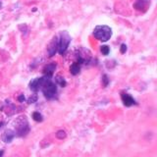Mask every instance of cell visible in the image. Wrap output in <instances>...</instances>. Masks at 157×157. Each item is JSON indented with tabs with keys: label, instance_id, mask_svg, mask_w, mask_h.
Returning <instances> with one entry per match:
<instances>
[{
	"label": "cell",
	"instance_id": "obj_1",
	"mask_svg": "<svg viewBox=\"0 0 157 157\" xmlns=\"http://www.w3.org/2000/svg\"><path fill=\"white\" fill-rule=\"evenodd\" d=\"M45 76V75H44ZM41 90L43 92L44 96H45L47 99L51 100L54 99L57 95V86L56 85L51 81V77H47L45 81H44L43 85L41 86Z\"/></svg>",
	"mask_w": 157,
	"mask_h": 157
},
{
	"label": "cell",
	"instance_id": "obj_2",
	"mask_svg": "<svg viewBox=\"0 0 157 157\" xmlns=\"http://www.w3.org/2000/svg\"><path fill=\"white\" fill-rule=\"evenodd\" d=\"M93 36L100 41H107L112 36V29L110 27L105 26V25H100L93 29Z\"/></svg>",
	"mask_w": 157,
	"mask_h": 157
},
{
	"label": "cell",
	"instance_id": "obj_3",
	"mask_svg": "<svg viewBox=\"0 0 157 157\" xmlns=\"http://www.w3.org/2000/svg\"><path fill=\"white\" fill-rule=\"evenodd\" d=\"M71 42V36H69L67 32H62L60 33V38L58 39V52L59 54H65Z\"/></svg>",
	"mask_w": 157,
	"mask_h": 157
},
{
	"label": "cell",
	"instance_id": "obj_4",
	"mask_svg": "<svg viewBox=\"0 0 157 157\" xmlns=\"http://www.w3.org/2000/svg\"><path fill=\"white\" fill-rule=\"evenodd\" d=\"M17 128H16V132L19 136H27L29 132V127L28 121L25 119V117H21V119H19L16 123Z\"/></svg>",
	"mask_w": 157,
	"mask_h": 157
},
{
	"label": "cell",
	"instance_id": "obj_5",
	"mask_svg": "<svg viewBox=\"0 0 157 157\" xmlns=\"http://www.w3.org/2000/svg\"><path fill=\"white\" fill-rule=\"evenodd\" d=\"M45 78H46V76L34 78V80H33L31 82H29V88H31V90L34 92H36L39 90H41V86L43 85L44 81H45Z\"/></svg>",
	"mask_w": 157,
	"mask_h": 157
},
{
	"label": "cell",
	"instance_id": "obj_6",
	"mask_svg": "<svg viewBox=\"0 0 157 157\" xmlns=\"http://www.w3.org/2000/svg\"><path fill=\"white\" fill-rule=\"evenodd\" d=\"M48 54H49V57H52L55 55V53L58 51V38L57 36H54L52 41L50 42V44H49L48 46Z\"/></svg>",
	"mask_w": 157,
	"mask_h": 157
},
{
	"label": "cell",
	"instance_id": "obj_7",
	"mask_svg": "<svg viewBox=\"0 0 157 157\" xmlns=\"http://www.w3.org/2000/svg\"><path fill=\"white\" fill-rule=\"evenodd\" d=\"M121 98H122L123 103H124V105L127 106V107H131V106H132V105L136 104V100H135L134 98H132L130 94H128V93L123 92L122 94H121Z\"/></svg>",
	"mask_w": 157,
	"mask_h": 157
},
{
	"label": "cell",
	"instance_id": "obj_8",
	"mask_svg": "<svg viewBox=\"0 0 157 157\" xmlns=\"http://www.w3.org/2000/svg\"><path fill=\"white\" fill-rule=\"evenodd\" d=\"M56 69V64L55 63H50V64H47V65L43 68V74L47 77H51L53 76L54 71Z\"/></svg>",
	"mask_w": 157,
	"mask_h": 157
},
{
	"label": "cell",
	"instance_id": "obj_9",
	"mask_svg": "<svg viewBox=\"0 0 157 157\" xmlns=\"http://www.w3.org/2000/svg\"><path fill=\"white\" fill-rule=\"evenodd\" d=\"M15 132L11 130H8V131H5L3 132V135H2V140L4 142H11L12 140L14 139V136H15Z\"/></svg>",
	"mask_w": 157,
	"mask_h": 157
},
{
	"label": "cell",
	"instance_id": "obj_10",
	"mask_svg": "<svg viewBox=\"0 0 157 157\" xmlns=\"http://www.w3.org/2000/svg\"><path fill=\"white\" fill-rule=\"evenodd\" d=\"M81 72V64L78 62H74L70 67V73L74 76H77Z\"/></svg>",
	"mask_w": 157,
	"mask_h": 157
},
{
	"label": "cell",
	"instance_id": "obj_11",
	"mask_svg": "<svg viewBox=\"0 0 157 157\" xmlns=\"http://www.w3.org/2000/svg\"><path fill=\"white\" fill-rule=\"evenodd\" d=\"M55 81H56V82L58 83V85L60 86H62V87H65L66 85H67L65 78H64L62 76H56L55 77Z\"/></svg>",
	"mask_w": 157,
	"mask_h": 157
},
{
	"label": "cell",
	"instance_id": "obj_12",
	"mask_svg": "<svg viewBox=\"0 0 157 157\" xmlns=\"http://www.w3.org/2000/svg\"><path fill=\"white\" fill-rule=\"evenodd\" d=\"M33 119L36 122H42L43 117L39 112H33Z\"/></svg>",
	"mask_w": 157,
	"mask_h": 157
},
{
	"label": "cell",
	"instance_id": "obj_13",
	"mask_svg": "<svg viewBox=\"0 0 157 157\" xmlns=\"http://www.w3.org/2000/svg\"><path fill=\"white\" fill-rule=\"evenodd\" d=\"M66 132L65 131H63V130H60V131H58L56 132V137L59 140H63V139H65L66 137Z\"/></svg>",
	"mask_w": 157,
	"mask_h": 157
},
{
	"label": "cell",
	"instance_id": "obj_14",
	"mask_svg": "<svg viewBox=\"0 0 157 157\" xmlns=\"http://www.w3.org/2000/svg\"><path fill=\"white\" fill-rule=\"evenodd\" d=\"M100 51L102 52V54L103 55H108L109 54V52H110V48H109V46H107V45H102L101 47H100Z\"/></svg>",
	"mask_w": 157,
	"mask_h": 157
},
{
	"label": "cell",
	"instance_id": "obj_15",
	"mask_svg": "<svg viewBox=\"0 0 157 157\" xmlns=\"http://www.w3.org/2000/svg\"><path fill=\"white\" fill-rule=\"evenodd\" d=\"M102 82H103V86L106 87L109 83V78H108L107 75H103L102 76Z\"/></svg>",
	"mask_w": 157,
	"mask_h": 157
},
{
	"label": "cell",
	"instance_id": "obj_16",
	"mask_svg": "<svg viewBox=\"0 0 157 157\" xmlns=\"http://www.w3.org/2000/svg\"><path fill=\"white\" fill-rule=\"evenodd\" d=\"M37 101V95L36 94H33L31 97L29 98V100H28V102L31 104V103H34V102H36Z\"/></svg>",
	"mask_w": 157,
	"mask_h": 157
},
{
	"label": "cell",
	"instance_id": "obj_17",
	"mask_svg": "<svg viewBox=\"0 0 157 157\" xmlns=\"http://www.w3.org/2000/svg\"><path fill=\"white\" fill-rule=\"evenodd\" d=\"M127 45L125 43H123V44H121V47H120V52L122 53V54H125L126 53V51H127Z\"/></svg>",
	"mask_w": 157,
	"mask_h": 157
},
{
	"label": "cell",
	"instance_id": "obj_18",
	"mask_svg": "<svg viewBox=\"0 0 157 157\" xmlns=\"http://www.w3.org/2000/svg\"><path fill=\"white\" fill-rule=\"evenodd\" d=\"M25 99H26V98H25V95H24V94L19 95V97H18V100H19L20 102H24Z\"/></svg>",
	"mask_w": 157,
	"mask_h": 157
},
{
	"label": "cell",
	"instance_id": "obj_19",
	"mask_svg": "<svg viewBox=\"0 0 157 157\" xmlns=\"http://www.w3.org/2000/svg\"><path fill=\"white\" fill-rule=\"evenodd\" d=\"M3 153H4L3 151H0V156H2V155H3Z\"/></svg>",
	"mask_w": 157,
	"mask_h": 157
},
{
	"label": "cell",
	"instance_id": "obj_20",
	"mask_svg": "<svg viewBox=\"0 0 157 157\" xmlns=\"http://www.w3.org/2000/svg\"><path fill=\"white\" fill-rule=\"evenodd\" d=\"M2 125H3V123L1 122V123H0V128H1V127H2Z\"/></svg>",
	"mask_w": 157,
	"mask_h": 157
},
{
	"label": "cell",
	"instance_id": "obj_21",
	"mask_svg": "<svg viewBox=\"0 0 157 157\" xmlns=\"http://www.w3.org/2000/svg\"><path fill=\"white\" fill-rule=\"evenodd\" d=\"M0 6H1V3H0Z\"/></svg>",
	"mask_w": 157,
	"mask_h": 157
}]
</instances>
